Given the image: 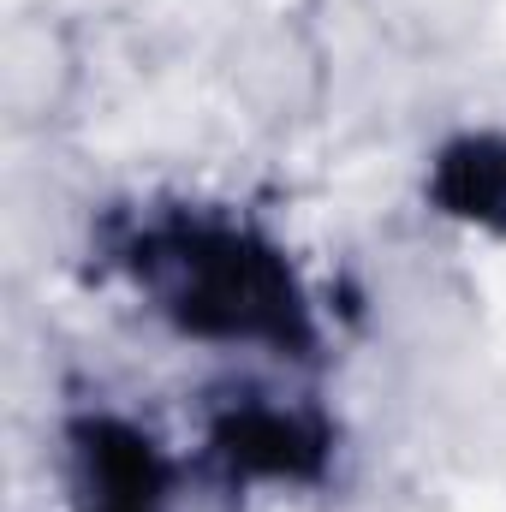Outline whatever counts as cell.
<instances>
[{
  "label": "cell",
  "instance_id": "obj_1",
  "mask_svg": "<svg viewBox=\"0 0 506 512\" xmlns=\"http://www.w3.org/2000/svg\"><path fill=\"white\" fill-rule=\"evenodd\" d=\"M185 322L191 328H221V334H256L268 322H280L286 280L268 256H245L233 239L215 251V262L185 256V286H179Z\"/></svg>",
  "mask_w": 506,
  "mask_h": 512
},
{
  "label": "cell",
  "instance_id": "obj_2",
  "mask_svg": "<svg viewBox=\"0 0 506 512\" xmlns=\"http://www.w3.org/2000/svg\"><path fill=\"white\" fill-rule=\"evenodd\" d=\"M227 84L262 120H292L322 90V54L298 24H256L227 54Z\"/></svg>",
  "mask_w": 506,
  "mask_h": 512
},
{
  "label": "cell",
  "instance_id": "obj_3",
  "mask_svg": "<svg viewBox=\"0 0 506 512\" xmlns=\"http://www.w3.org/2000/svg\"><path fill=\"white\" fill-rule=\"evenodd\" d=\"M78 90V54L60 24L48 18H12L0 36V108L6 126L36 131L48 126L66 96Z\"/></svg>",
  "mask_w": 506,
  "mask_h": 512
},
{
  "label": "cell",
  "instance_id": "obj_4",
  "mask_svg": "<svg viewBox=\"0 0 506 512\" xmlns=\"http://www.w3.org/2000/svg\"><path fill=\"white\" fill-rule=\"evenodd\" d=\"M441 197L453 203V215H477L495 221L506 209V137H471L447 155L441 167Z\"/></svg>",
  "mask_w": 506,
  "mask_h": 512
},
{
  "label": "cell",
  "instance_id": "obj_5",
  "mask_svg": "<svg viewBox=\"0 0 506 512\" xmlns=\"http://www.w3.org/2000/svg\"><path fill=\"white\" fill-rule=\"evenodd\" d=\"M370 6L411 42H459L483 12V0H370Z\"/></svg>",
  "mask_w": 506,
  "mask_h": 512
}]
</instances>
